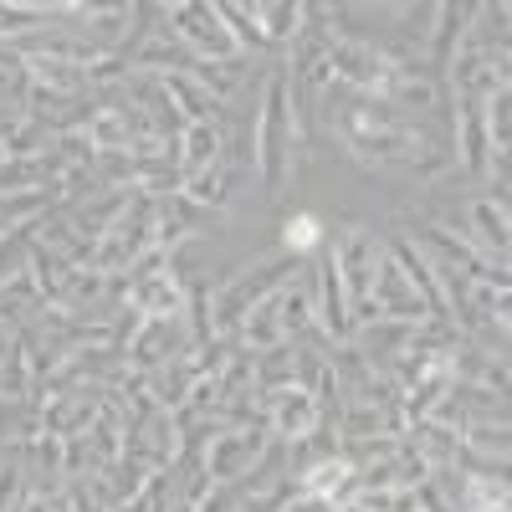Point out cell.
Returning a JSON list of instances; mask_svg holds the SVG:
<instances>
[{
    "label": "cell",
    "instance_id": "1",
    "mask_svg": "<svg viewBox=\"0 0 512 512\" xmlns=\"http://www.w3.org/2000/svg\"><path fill=\"white\" fill-rule=\"evenodd\" d=\"M313 241H318V221H313V216H297V221L287 226V246H292V251H308Z\"/></svg>",
    "mask_w": 512,
    "mask_h": 512
}]
</instances>
